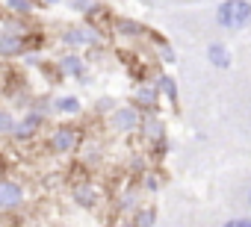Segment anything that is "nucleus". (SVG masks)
<instances>
[{"instance_id":"obj_17","label":"nucleus","mask_w":251,"mask_h":227,"mask_svg":"<svg viewBox=\"0 0 251 227\" xmlns=\"http://www.w3.org/2000/svg\"><path fill=\"white\" fill-rule=\"evenodd\" d=\"M222 227H251V218H230V221H225Z\"/></svg>"},{"instance_id":"obj_16","label":"nucleus","mask_w":251,"mask_h":227,"mask_svg":"<svg viewBox=\"0 0 251 227\" xmlns=\"http://www.w3.org/2000/svg\"><path fill=\"white\" fill-rule=\"evenodd\" d=\"M9 9H15V12H27V9H30V0H9Z\"/></svg>"},{"instance_id":"obj_14","label":"nucleus","mask_w":251,"mask_h":227,"mask_svg":"<svg viewBox=\"0 0 251 227\" xmlns=\"http://www.w3.org/2000/svg\"><path fill=\"white\" fill-rule=\"evenodd\" d=\"M77 198H80V204H95V192L92 189H77Z\"/></svg>"},{"instance_id":"obj_4","label":"nucleus","mask_w":251,"mask_h":227,"mask_svg":"<svg viewBox=\"0 0 251 227\" xmlns=\"http://www.w3.org/2000/svg\"><path fill=\"white\" fill-rule=\"evenodd\" d=\"M136 124H139V115H136V109H130V106L118 109L115 115H112V127H115V130H121V133L136 130Z\"/></svg>"},{"instance_id":"obj_1","label":"nucleus","mask_w":251,"mask_h":227,"mask_svg":"<svg viewBox=\"0 0 251 227\" xmlns=\"http://www.w3.org/2000/svg\"><path fill=\"white\" fill-rule=\"evenodd\" d=\"M213 21L222 33H242L251 24V3L248 0H222L213 9Z\"/></svg>"},{"instance_id":"obj_7","label":"nucleus","mask_w":251,"mask_h":227,"mask_svg":"<svg viewBox=\"0 0 251 227\" xmlns=\"http://www.w3.org/2000/svg\"><path fill=\"white\" fill-rule=\"evenodd\" d=\"M39 121H42V118L36 115V112H33V115H27L21 124H15V136H18V139H27V136H33V133H36V127H39Z\"/></svg>"},{"instance_id":"obj_20","label":"nucleus","mask_w":251,"mask_h":227,"mask_svg":"<svg viewBox=\"0 0 251 227\" xmlns=\"http://www.w3.org/2000/svg\"><path fill=\"white\" fill-rule=\"evenodd\" d=\"M45 3H56V0H45Z\"/></svg>"},{"instance_id":"obj_5","label":"nucleus","mask_w":251,"mask_h":227,"mask_svg":"<svg viewBox=\"0 0 251 227\" xmlns=\"http://www.w3.org/2000/svg\"><path fill=\"white\" fill-rule=\"evenodd\" d=\"M207 56H210V62H213L216 68H227V65H230V50H227L222 42H213V45L207 47Z\"/></svg>"},{"instance_id":"obj_13","label":"nucleus","mask_w":251,"mask_h":227,"mask_svg":"<svg viewBox=\"0 0 251 227\" xmlns=\"http://www.w3.org/2000/svg\"><path fill=\"white\" fill-rule=\"evenodd\" d=\"M151 221H154V212L151 209H142L139 218H136V227H151Z\"/></svg>"},{"instance_id":"obj_2","label":"nucleus","mask_w":251,"mask_h":227,"mask_svg":"<svg viewBox=\"0 0 251 227\" xmlns=\"http://www.w3.org/2000/svg\"><path fill=\"white\" fill-rule=\"evenodd\" d=\"M24 201V189L12 180H0V209H15Z\"/></svg>"},{"instance_id":"obj_15","label":"nucleus","mask_w":251,"mask_h":227,"mask_svg":"<svg viewBox=\"0 0 251 227\" xmlns=\"http://www.w3.org/2000/svg\"><path fill=\"white\" fill-rule=\"evenodd\" d=\"M160 89H163V91H166V94H169V97L175 100V80H169V77H163V80H160Z\"/></svg>"},{"instance_id":"obj_12","label":"nucleus","mask_w":251,"mask_h":227,"mask_svg":"<svg viewBox=\"0 0 251 227\" xmlns=\"http://www.w3.org/2000/svg\"><path fill=\"white\" fill-rule=\"evenodd\" d=\"M56 106H59L62 112H77V109H80V100H77V97H62Z\"/></svg>"},{"instance_id":"obj_3","label":"nucleus","mask_w":251,"mask_h":227,"mask_svg":"<svg viewBox=\"0 0 251 227\" xmlns=\"http://www.w3.org/2000/svg\"><path fill=\"white\" fill-rule=\"evenodd\" d=\"M74 145H77V133L71 127H59L53 133V139H50V148L56 154H68V151H74Z\"/></svg>"},{"instance_id":"obj_18","label":"nucleus","mask_w":251,"mask_h":227,"mask_svg":"<svg viewBox=\"0 0 251 227\" xmlns=\"http://www.w3.org/2000/svg\"><path fill=\"white\" fill-rule=\"evenodd\" d=\"M139 97H142L145 103H154V91H148V89H145V91H139Z\"/></svg>"},{"instance_id":"obj_8","label":"nucleus","mask_w":251,"mask_h":227,"mask_svg":"<svg viewBox=\"0 0 251 227\" xmlns=\"http://www.w3.org/2000/svg\"><path fill=\"white\" fill-rule=\"evenodd\" d=\"M65 42H68V45H89V42H92V33H89V30H71V33L65 36Z\"/></svg>"},{"instance_id":"obj_19","label":"nucleus","mask_w":251,"mask_h":227,"mask_svg":"<svg viewBox=\"0 0 251 227\" xmlns=\"http://www.w3.org/2000/svg\"><path fill=\"white\" fill-rule=\"evenodd\" d=\"M245 204H248V206H251V186H248V198H245Z\"/></svg>"},{"instance_id":"obj_9","label":"nucleus","mask_w":251,"mask_h":227,"mask_svg":"<svg viewBox=\"0 0 251 227\" xmlns=\"http://www.w3.org/2000/svg\"><path fill=\"white\" fill-rule=\"evenodd\" d=\"M62 71H65V74H83V62H80L77 56H65V59H62Z\"/></svg>"},{"instance_id":"obj_11","label":"nucleus","mask_w":251,"mask_h":227,"mask_svg":"<svg viewBox=\"0 0 251 227\" xmlns=\"http://www.w3.org/2000/svg\"><path fill=\"white\" fill-rule=\"evenodd\" d=\"M0 133H15V118L9 112H0Z\"/></svg>"},{"instance_id":"obj_6","label":"nucleus","mask_w":251,"mask_h":227,"mask_svg":"<svg viewBox=\"0 0 251 227\" xmlns=\"http://www.w3.org/2000/svg\"><path fill=\"white\" fill-rule=\"evenodd\" d=\"M21 47H24V39L21 36H0V53H3V56L21 53Z\"/></svg>"},{"instance_id":"obj_10","label":"nucleus","mask_w":251,"mask_h":227,"mask_svg":"<svg viewBox=\"0 0 251 227\" xmlns=\"http://www.w3.org/2000/svg\"><path fill=\"white\" fill-rule=\"evenodd\" d=\"M115 30H118V33H124V36H139V33H142V27H139V24H133V21H124V18L115 24Z\"/></svg>"}]
</instances>
